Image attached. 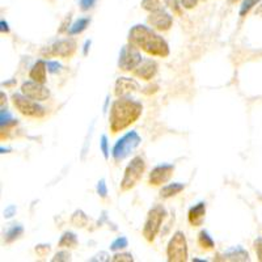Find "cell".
<instances>
[{
	"mask_svg": "<svg viewBox=\"0 0 262 262\" xmlns=\"http://www.w3.org/2000/svg\"><path fill=\"white\" fill-rule=\"evenodd\" d=\"M147 20H148V24L152 28H155V29L160 30V32H167L173 25V17L164 8L149 12Z\"/></svg>",
	"mask_w": 262,
	"mask_h": 262,
	"instance_id": "8fae6325",
	"label": "cell"
},
{
	"mask_svg": "<svg viewBox=\"0 0 262 262\" xmlns=\"http://www.w3.org/2000/svg\"><path fill=\"white\" fill-rule=\"evenodd\" d=\"M216 261H249V254L242 247H232L215 257Z\"/></svg>",
	"mask_w": 262,
	"mask_h": 262,
	"instance_id": "9a60e30c",
	"label": "cell"
},
{
	"mask_svg": "<svg viewBox=\"0 0 262 262\" xmlns=\"http://www.w3.org/2000/svg\"><path fill=\"white\" fill-rule=\"evenodd\" d=\"M96 0H80V8L81 11H88L90 8H92L95 6Z\"/></svg>",
	"mask_w": 262,
	"mask_h": 262,
	"instance_id": "e575fe53",
	"label": "cell"
},
{
	"mask_svg": "<svg viewBox=\"0 0 262 262\" xmlns=\"http://www.w3.org/2000/svg\"><path fill=\"white\" fill-rule=\"evenodd\" d=\"M128 42L152 57L165 58L169 55L170 50L168 42L155 30L146 25L138 24L131 28L128 32Z\"/></svg>",
	"mask_w": 262,
	"mask_h": 262,
	"instance_id": "7a4b0ae2",
	"label": "cell"
},
{
	"mask_svg": "<svg viewBox=\"0 0 262 262\" xmlns=\"http://www.w3.org/2000/svg\"><path fill=\"white\" fill-rule=\"evenodd\" d=\"M185 189V185L181 182H173V184H168L165 186H163V189L160 190V196L161 198H172V196L177 195V194L181 193Z\"/></svg>",
	"mask_w": 262,
	"mask_h": 262,
	"instance_id": "ac0fdd59",
	"label": "cell"
},
{
	"mask_svg": "<svg viewBox=\"0 0 262 262\" xmlns=\"http://www.w3.org/2000/svg\"><path fill=\"white\" fill-rule=\"evenodd\" d=\"M127 245H128L127 238H126L125 236H119V237H117L116 240L111 244V250H114V252H116V250L125 249Z\"/></svg>",
	"mask_w": 262,
	"mask_h": 262,
	"instance_id": "484cf974",
	"label": "cell"
},
{
	"mask_svg": "<svg viewBox=\"0 0 262 262\" xmlns=\"http://www.w3.org/2000/svg\"><path fill=\"white\" fill-rule=\"evenodd\" d=\"M167 257L170 262H184L188 259V242L184 232L177 231L168 243Z\"/></svg>",
	"mask_w": 262,
	"mask_h": 262,
	"instance_id": "52a82bcc",
	"label": "cell"
},
{
	"mask_svg": "<svg viewBox=\"0 0 262 262\" xmlns=\"http://www.w3.org/2000/svg\"><path fill=\"white\" fill-rule=\"evenodd\" d=\"M78 237H76V235L74 232H64L62 235V237H60L59 243H58V247L74 249V248L78 247Z\"/></svg>",
	"mask_w": 262,
	"mask_h": 262,
	"instance_id": "d6986e66",
	"label": "cell"
},
{
	"mask_svg": "<svg viewBox=\"0 0 262 262\" xmlns=\"http://www.w3.org/2000/svg\"><path fill=\"white\" fill-rule=\"evenodd\" d=\"M15 214H16V206L13 205L8 206V207L6 209V211H4V216L6 217H12Z\"/></svg>",
	"mask_w": 262,
	"mask_h": 262,
	"instance_id": "74e56055",
	"label": "cell"
},
{
	"mask_svg": "<svg viewBox=\"0 0 262 262\" xmlns=\"http://www.w3.org/2000/svg\"><path fill=\"white\" fill-rule=\"evenodd\" d=\"M228 2H229V3H231V4H233V3H237L238 0H228Z\"/></svg>",
	"mask_w": 262,
	"mask_h": 262,
	"instance_id": "7bdbcfd3",
	"label": "cell"
},
{
	"mask_svg": "<svg viewBox=\"0 0 262 262\" xmlns=\"http://www.w3.org/2000/svg\"><path fill=\"white\" fill-rule=\"evenodd\" d=\"M100 148H101L104 158L107 160V159H109V143H107L106 135H102L101 137V140H100Z\"/></svg>",
	"mask_w": 262,
	"mask_h": 262,
	"instance_id": "4316f807",
	"label": "cell"
},
{
	"mask_svg": "<svg viewBox=\"0 0 262 262\" xmlns=\"http://www.w3.org/2000/svg\"><path fill=\"white\" fill-rule=\"evenodd\" d=\"M140 90L139 84L135 79L131 78H118L114 84V95L117 97H126L131 93L138 92Z\"/></svg>",
	"mask_w": 262,
	"mask_h": 262,
	"instance_id": "4fadbf2b",
	"label": "cell"
},
{
	"mask_svg": "<svg viewBox=\"0 0 262 262\" xmlns=\"http://www.w3.org/2000/svg\"><path fill=\"white\" fill-rule=\"evenodd\" d=\"M70 259H71V253L67 252V250H60V252H58V253L51 258V261H70Z\"/></svg>",
	"mask_w": 262,
	"mask_h": 262,
	"instance_id": "f1b7e54d",
	"label": "cell"
},
{
	"mask_svg": "<svg viewBox=\"0 0 262 262\" xmlns=\"http://www.w3.org/2000/svg\"><path fill=\"white\" fill-rule=\"evenodd\" d=\"M142 112H143V105L128 96L114 100L109 113V126L112 133L117 134L137 122L142 116Z\"/></svg>",
	"mask_w": 262,
	"mask_h": 262,
	"instance_id": "6da1fadb",
	"label": "cell"
},
{
	"mask_svg": "<svg viewBox=\"0 0 262 262\" xmlns=\"http://www.w3.org/2000/svg\"><path fill=\"white\" fill-rule=\"evenodd\" d=\"M182 3V7L184 8H188V9H191L194 8V7L196 6V3H198V0H180Z\"/></svg>",
	"mask_w": 262,
	"mask_h": 262,
	"instance_id": "d590c367",
	"label": "cell"
},
{
	"mask_svg": "<svg viewBox=\"0 0 262 262\" xmlns=\"http://www.w3.org/2000/svg\"><path fill=\"white\" fill-rule=\"evenodd\" d=\"M12 102L16 109L27 117L42 118L46 114L45 107L41 106L36 100H32L28 96H25L24 93H13Z\"/></svg>",
	"mask_w": 262,
	"mask_h": 262,
	"instance_id": "8992f818",
	"label": "cell"
},
{
	"mask_svg": "<svg viewBox=\"0 0 262 262\" xmlns=\"http://www.w3.org/2000/svg\"><path fill=\"white\" fill-rule=\"evenodd\" d=\"M21 93H24L25 96H28L32 100H36V101H46L50 97V91L43 84L37 83L34 80L23 83V85H21Z\"/></svg>",
	"mask_w": 262,
	"mask_h": 262,
	"instance_id": "30bf717a",
	"label": "cell"
},
{
	"mask_svg": "<svg viewBox=\"0 0 262 262\" xmlns=\"http://www.w3.org/2000/svg\"><path fill=\"white\" fill-rule=\"evenodd\" d=\"M23 233H24V228H23L20 224H13V226L6 232L4 240H6V243L9 244V243H13L15 240H17Z\"/></svg>",
	"mask_w": 262,
	"mask_h": 262,
	"instance_id": "7402d4cb",
	"label": "cell"
},
{
	"mask_svg": "<svg viewBox=\"0 0 262 262\" xmlns=\"http://www.w3.org/2000/svg\"><path fill=\"white\" fill-rule=\"evenodd\" d=\"M140 142H142V138L137 131H128L121 139L117 140L112 151V156L118 163L125 160L139 147Z\"/></svg>",
	"mask_w": 262,
	"mask_h": 262,
	"instance_id": "277c9868",
	"label": "cell"
},
{
	"mask_svg": "<svg viewBox=\"0 0 262 262\" xmlns=\"http://www.w3.org/2000/svg\"><path fill=\"white\" fill-rule=\"evenodd\" d=\"M256 15H259V16H262V3L259 4V7H258V8L256 9Z\"/></svg>",
	"mask_w": 262,
	"mask_h": 262,
	"instance_id": "60d3db41",
	"label": "cell"
},
{
	"mask_svg": "<svg viewBox=\"0 0 262 262\" xmlns=\"http://www.w3.org/2000/svg\"><path fill=\"white\" fill-rule=\"evenodd\" d=\"M144 170H146V161L142 156L138 155L131 159V161L126 167L125 173H123L122 181H121V190L127 191L137 186L138 182L143 177Z\"/></svg>",
	"mask_w": 262,
	"mask_h": 262,
	"instance_id": "3957f363",
	"label": "cell"
},
{
	"mask_svg": "<svg viewBox=\"0 0 262 262\" xmlns=\"http://www.w3.org/2000/svg\"><path fill=\"white\" fill-rule=\"evenodd\" d=\"M46 72H48V62L45 60H37L34 63V66L32 67L29 72V78L32 80L37 81V83H41V84H45L46 83Z\"/></svg>",
	"mask_w": 262,
	"mask_h": 262,
	"instance_id": "e0dca14e",
	"label": "cell"
},
{
	"mask_svg": "<svg viewBox=\"0 0 262 262\" xmlns=\"http://www.w3.org/2000/svg\"><path fill=\"white\" fill-rule=\"evenodd\" d=\"M174 172V167L170 164H160L158 167H155L149 173L148 182L154 186H160L163 184H167L173 176Z\"/></svg>",
	"mask_w": 262,
	"mask_h": 262,
	"instance_id": "7c38bea8",
	"label": "cell"
},
{
	"mask_svg": "<svg viewBox=\"0 0 262 262\" xmlns=\"http://www.w3.org/2000/svg\"><path fill=\"white\" fill-rule=\"evenodd\" d=\"M49 252H50V245L49 244H39L36 247V253L38 254L39 257L48 256Z\"/></svg>",
	"mask_w": 262,
	"mask_h": 262,
	"instance_id": "4dcf8cb0",
	"label": "cell"
},
{
	"mask_svg": "<svg viewBox=\"0 0 262 262\" xmlns=\"http://www.w3.org/2000/svg\"><path fill=\"white\" fill-rule=\"evenodd\" d=\"M7 101V98H6ZM2 106H4V92H2Z\"/></svg>",
	"mask_w": 262,
	"mask_h": 262,
	"instance_id": "b9f144b4",
	"label": "cell"
},
{
	"mask_svg": "<svg viewBox=\"0 0 262 262\" xmlns=\"http://www.w3.org/2000/svg\"><path fill=\"white\" fill-rule=\"evenodd\" d=\"M71 223L75 227H80V228L81 227H85L88 224V216L81 210H76L71 216Z\"/></svg>",
	"mask_w": 262,
	"mask_h": 262,
	"instance_id": "cb8c5ba5",
	"label": "cell"
},
{
	"mask_svg": "<svg viewBox=\"0 0 262 262\" xmlns=\"http://www.w3.org/2000/svg\"><path fill=\"white\" fill-rule=\"evenodd\" d=\"M168 7L173 11V13L181 16L182 13V3H180L179 0H168Z\"/></svg>",
	"mask_w": 262,
	"mask_h": 262,
	"instance_id": "83f0119b",
	"label": "cell"
},
{
	"mask_svg": "<svg viewBox=\"0 0 262 262\" xmlns=\"http://www.w3.org/2000/svg\"><path fill=\"white\" fill-rule=\"evenodd\" d=\"M158 63L154 59H142V62L138 64L134 70V75L142 80H152L158 74Z\"/></svg>",
	"mask_w": 262,
	"mask_h": 262,
	"instance_id": "5bb4252c",
	"label": "cell"
},
{
	"mask_svg": "<svg viewBox=\"0 0 262 262\" xmlns=\"http://www.w3.org/2000/svg\"><path fill=\"white\" fill-rule=\"evenodd\" d=\"M97 193L98 195L105 198L107 195V188H106V184H105V180H100L97 184Z\"/></svg>",
	"mask_w": 262,
	"mask_h": 262,
	"instance_id": "d6a6232c",
	"label": "cell"
},
{
	"mask_svg": "<svg viewBox=\"0 0 262 262\" xmlns=\"http://www.w3.org/2000/svg\"><path fill=\"white\" fill-rule=\"evenodd\" d=\"M206 217V203L205 202H198L194 205L188 214V221L189 223L193 227H201L205 222Z\"/></svg>",
	"mask_w": 262,
	"mask_h": 262,
	"instance_id": "2e32d148",
	"label": "cell"
},
{
	"mask_svg": "<svg viewBox=\"0 0 262 262\" xmlns=\"http://www.w3.org/2000/svg\"><path fill=\"white\" fill-rule=\"evenodd\" d=\"M198 244H200L201 248L206 250H211L215 247L214 240H212V237L209 235L207 231H201L200 235H198Z\"/></svg>",
	"mask_w": 262,
	"mask_h": 262,
	"instance_id": "603a6c76",
	"label": "cell"
},
{
	"mask_svg": "<svg viewBox=\"0 0 262 262\" xmlns=\"http://www.w3.org/2000/svg\"><path fill=\"white\" fill-rule=\"evenodd\" d=\"M0 30H2V33H8L9 32V28H8V23L4 20L0 21Z\"/></svg>",
	"mask_w": 262,
	"mask_h": 262,
	"instance_id": "f35d334b",
	"label": "cell"
},
{
	"mask_svg": "<svg viewBox=\"0 0 262 262\" xmlns=\"http://www.w3.org/2000/svg\"><path fill=\"white\" fill-rule=\"evenodd\" d=\"M113 261L114 262H133L134 258L131 256L130 253H117L113 256Z\"/></svg>",
	"mask_w": 262,
	"mask_h": 262,
	"instance_id": "f546056e",
	"label": "cell"
},
{
	"mask_svg": "<svg viewBox=\"0 0 262 262\" xmlns=\"http://www.w3.org/2000/svg\"><path fill=\"white\" fill-rule=\"evenodd\" d=\"M91 24V18L90 17H80L75 21L74 24L71 25L69 30L70 36H76V34H80L84 30L86 29V27Z\"/></svg>",
	"mask_w": 262,
	"mask_h": 262,
	"instance_id": "ffe728a7",
	"label": "cell"
},
{
	"mask_svg": "<svg viewBox=\"0 0 262 262\" xmlns=\"http://www.w3.org/2000/svg\"><path fill=\"white\" fill-rule=\"evenodd\" d=\"M142 59L143 58L140 55L139 49L128 42L127 45H125L121 49V53H119L118 58V67L119 70H122V71L126 72L134 71L138 67V64L142 62Z\"/></svg>",
	"mask_w": 262,
	"mask_h": 262,
	"instance_id": "9c48e42d",
	"label": "cell"
},
{
	"mask_svg": "<svg viewBox=\"0 0 262 262\" xmlns=\"http://www.w3.org/2000/svg\"><path fill=\"white\" fill-rule=\"evenodd\" d=\"M165 216H167V210L164 209L163 205H155L149 210L143 227V236L147 242L152 243L155 240Z\"/></svg>",
	"mask_w": 262,
	"mask_h": 262,
	"instance_id": "5b68a950",
	"label": "cell"
},
{
	"mask_svg": "<svg viewBox=\"0 0 262 262\" xmlns=\"http://www.w3.org/2000/svg\"><path fill=\"white\" fill-rule=\"evenodd\" d=\"M91 43H92L91 41L85 42V45H84V51H83L84 55H86V54H88V50H90V48H91Z\"/></svg>",
	"mask_w": 262,
	"mask_h": 262,
	"instance_id": "ab89813d",
	"label": "cell"
},
{
	"mask_svg": "<svg viewBox=\"0 0 262 262\" xmlns=\"http://www.w3.org/2000/svg\"><path fill=\"white\" fill-rule=\"evenodd\" d=\"M62 69V64H60L58 60H48V70L51 72V74H55L59 70Z\"/></svg>",
	"mask_w": 262,
	"mask_h": 262,
	"instance_id": "1f68e13d",
	"label": "cell"
},
{
	"mask_svg": "<svg viewBox=\"0 0 262 262\" xmlns=\"http://www.w3.org/2000/svg\"><path fill=\"white\" fill-rule=\"evenodd\" d=\"M253 247L254 250H256L257 258H258L259 261H262V237H258L257 240H254Z\"/></svg>",
	"mask_w": 262,
	"mask_h": 262,
	"instance_id": "836d02e7",
	"label": "cell"
},
{
	"mask_svg": "<svg viewBox=\"0 0 262 262\" xmlns=\"http://www.w3.org/2000/svg\"><path fill=\"white\" fill-rule=\"evenodd\" d=\"M78 49V43L74 38H63L58 39L51 43L49 48L42 50L43 57H59V58H71Z\"/></svg>",
	"mask_w": 262,
	"mask_h": 262,
	"instance_id": "ba28073f",
	"label": "cell"
},
{
	"mask_svg": "<svg viewBox=\"0 0 262 262\" xmlns=\"http://www.w3.org/2000/svg\"><path fill=\"white\" fill-rule=\"evenodd\" d=\"M91 261H109V254L105 253V252H101L100 254L95 256L93 258H91Z\"/></svg>",
	"mask_w": 262,
	"mask_h": 262,
	"instance_id": "8d00e7d4",
	"label": "cell"
},
{
	"mask_svg": "<svg viewBox=\"0 0 262 262\" xmlns=\"http://www.w3.org/2000/svg\"><path fill=\"white\" fill-rule=\"evenodd\" d=\"M165 6H168V0H142V8L148 12L163 9Z\"/></svg>",
	"mask_w": 262,
	"mask_h": 262,
	"instance_id": "44dd1931",
	"label": "cell"
},
{
	"mask_svg": "<svg viewBox=\"0 0 262 262\" xmlns=\"http://www.w3.org/2000/svg\"><path fill=\"white\" fill-rule=\"evenodd\" d=\"M261 2L262 0H243L242 7H240V12L238 13H240L242 17H245L250 12V9L256 7L258 3H261Z\"/></svg>",
	"mask_w": 262,
	"mask_h": 262,
	"instance_id": "d4e9b609",
	"label": "cell"
}]
</instances>
